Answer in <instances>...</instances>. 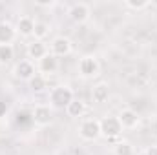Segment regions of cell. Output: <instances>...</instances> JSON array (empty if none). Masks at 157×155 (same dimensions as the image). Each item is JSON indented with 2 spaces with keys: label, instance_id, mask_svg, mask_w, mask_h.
<instances>
[{
  "label": "cell",
  "instance_id": "277c9868",
  "mask_svg": "<svg viewBox=\"0 0 157 155\" xmlns=\"http://www.w3.org/2000/svg\"><path fill=\"white\" fill-rule=\"evenodd\" d=\"M99 70H101V66H99L97 59L91 57V55H86V57H82L78 60V71H80V75L84 78L97 77L99 75Z\"/></svg>",
  "mask_w": 157,
  "mask_h": 155
},
{
  "label": "cell",
  "instance_id": "ac0fdd59",
  "mask_svg": "<svg viewBox=\"0 0 157 155\" xmlns=\"http://www.w3.org/2000/svg\"><path fill=\"white\" fill-rule=\"evenodd\" d=\"M28 84H29V88H31L33 91H42V89L46 88V77H44V75H39V73H35V77L29 78Z\"/></svg>",
  "mask_w": 157,
  "mask_h": 155
},
{
  "label": "cell",
  "instance_id": "52a82bcc",
  "mask_svg": "<svg viewBox=\"0 0 157 155\" xmlns=\"http://www.w3.org/2000/svg\"><path fill=\"white\" fill-rule=\"evenodd\" d=\"M117 119H119V122H121V126H122V130H135L139 126V120H141L139 115H137V112H133L130 108L121 110Z\"/></svg>",
  "mask_w": 157,
  "mask_h": 155
},
{
  "label": "cell",
  "instance_id": "7402d4cb",
  "mask_svg": "<svg viewBox=\"0 0 157 155\" xmlns=\"http://www.w3.org/2000/svg\"><path fill=\"white\" fill-rule=\"evenodd\" d=\"M146 155H157V146H150L146 150Z\"/></svg>",
  "mask_w": 157,
  "mask_h": 155
},
{
  "label": "cell",
  "instance_id": "44dd1931",
  "mask_svg": "<svg viewBox=\"0 0 157 155\" xmlns=\"http://www.w3.org/2000/svg\"><path fill=\"white\" fill-rule=\"evenodd\" d=\"M7 113V106H6V102H0V117H4Z\"/></svg>",
  "mask_w": 157,
  "mask_h": 155
},
{
  "label": "cell",
  "instance_id": "7c38bea8",
  "mask_svg": "<svg viewBox=\"0 0 157 155\" xmlns=\"http://www.w3.org/2000/svg\"><path fill=\"white\" fill-rule=\"evenodd\" d=\"M35 31V20L31 17H20L17 22V33H20L22 37H31Z\"/></svg>",
  "mask_w": 157,
  "mask_h": 155
},
{
  "label": "cell",
  "instance_id": "ffe728a7",
  "mask_svg": "<svg viewBox=\"0 0 157 155\" xmlns=\"http://www.w3.org/2000/svg\"><path fill=\"white\" fill-rule=\"evenodd\" d=\"M124 6L128 9H133V11H141V9H146L150 6V2L148 0H126Z\"/></svg>",
  "mask_w": 157,
  "mask_h": 155
},
{
  "label": "cell",
  "instance_id": "603a6c76",
  "mask_svg": "<svg viewBox=\"0 0 157 155\" xmlns=\"http://www.w3.org/2000/svg\"><path fill=\"white\" fill-rule=\"evenodd\" d=\"M37 6H42V7H46V6H53V2H42V0H39V2H35Z\"/></svg>",
  "mask_w": 157,
  "mask_h": 155
},
{
  "label": "cell",
  "instance_id": "2e32d148",
  "mask_svg": "<svg viewBox=\"0 0 157 155\" xmlns=\"http://www.w3.org/2000/svg\"><path fill=\"white\" fill-rule=\"evenodd\" d=\"M13 55H15V49H13L11 44H0V64L11 62Z\"/></svg>",
  "mask_w": 157,
  "mask_h": 155
},
{
  "label": "cell",
  "instance_id": "8fae6325",
  "mask_svg": "<svg viewBox=\"0 0 157 155\" xmlns=\"http://www.w3.org/2000/svg\"><path fill=\"white\" fill-rule=\"evenodd\" d=\"M39 70L44 73V75H51V73H55V71L59 70V59L53 57L51 53H48L44 59H40L39 60Z\"/></svg>",
  "mask_w": 157,
  "mask_h": 155
},
{
  "label": "cell",
  "instance_id": "8992f818",
  "mask_svg": "<svg viewBox=\"0 0 157 155\" xmlns=\"http://www.w3.org/2000/svg\"><path fill=\"white\" fill-rule=\"evenodd\" d=\"M31 117H33V122H35L37 126H48V124H51V120H53V110H51V106L39 104V106H35Z\"/></svg>",
  "mask_w": 157,
  "mask_h": 155
},
{
  "label": "cell",
  "instance_id": "9a60e30c",
  "mask_svg": "<svg viewBox=\"0 0 157 155\" xmlns=\"http://www.w3.org/2000/svg\"><path fill=\"white\" fill-rule=\"evenodd\" d=\"M66 113L70 117H73V119H78V117H82L86 113V104H84L82 100H78V99H73V100L66 106Z\"/></svg>",
  "mask_w": 157,
  "mask_h": 155
},
{
  "label": "cell",
  "instance_id": "30bf717a",
  "mask_svg": "<svg viewBox=\"0 0 157 155\" xmlns=\"http://www.w3.org/2000/svg\"><path fill=\"white\" fill-rule=\"evenodd\" d=\"M48 53H49V49H48V46L42 40H33L31 44H28V57L33 59V60L44 59Z\"/></svg>",
  "mask_w": 157,
  "mask_h": 155
},
{
  "label": "cell",
  "instance_id": "4fadbf2b",
  "mask_svg": "<svg viewBox=\"0 0 157 155\" xmlns=\"http://www.w3.org/2000/svg\"><path fill=\"white\" fill-rule=\"evenodd\" d=\"M91 97H93V100H95L97 104L106 102V100L110 99V88H108V84L101 82V84L93 86V89H91Z\"/></svg>",
  "mask_w": 157,
  "mask_h": 155
},
{
  "label": "cell",
  "instance_id": "6da1fadb",
  "mask_svg": "<svg viewBox=\"0 0 157 155\" xmlns=\"http://www.w3.org/2000/svg\"><path fill=\"white\" fill-rule=\"evenodd\" d=\"M73 99H75L73 97V89L70 86H64V84L62 86H55L49 91V104L53 108H66Z\"/></svg>",
  "mask_w": 157,
  "mask_h": 155
},
{
  "label": "cell",
  "instance_id": "e0dca14e",
  "mask_svg": "<svg viewBox=\"0 0 157 155\" xmlns=\"http://www.w3.org/2000/svg\"><path fill=\"white\" fill-rule=\"evenodd\" d=\"M113 155H133V146L128 141H121L113 146Z\"/></svg>",
  "mask_w": 157,
  "mask_h": 155
},
{
  "label": "cell",
  "instance_id": "7a4b0ae2",
  "mask_svg": "<svg viewBox=\"0 0 157 155\" xmlns=\"http://www.w3.org/2000/svg\"><path fill=\"white\" fill-rule=\"evenodd\" d=\"M99 124H101V135L110 139V141L117 139L119 135L122 133V126H121L119 119L113 115H104L99 120Z\"/></svg>",
  "mask_w": 157,
  "mask_h": 155
},
{
  "label": "cell",
  "instance_id": "5b68a950",
  "mask_svg": "<svg viewBox=\"0 0 157 155\" xmlns=\"http://www.w3.org/2000/svg\"><path fill=\"white\" fill-rule=\"evenodd\" d=\"M49 49H51V55L53 57H66L71 53V40L66 39V37H55L49 44Z\"/></svg>",
  "mask_w": 157,
  "mask_h": 155
},
{
  "label": "cell",
  "instance_id": "5bb4252c",
  "mask_svg": "<svg viewBox=\"0 0 157 155\" xmlns=\"http://www.w3.org/2000/svg\"><path fill=\"white\" fill-rule=\"evenodd\" d=\"M17 37V28H13L7 22L0 24V44H11Z\"/></svg>",
  "mask_w": 157,
  "mask_h": 155
},
{
  "label": "cell",
  "instance_id": "d6986e66",
  "mask_svg": "<svg viewBox=\"0 0 157 155\" xmlns=\"http://www.w3.org/2000/svg\"><path fill=\"white\" fill-rule=\"evenodd\" d=\"M49 35V26L44 24V22H35V31H33V37L35 40H42Z\"/></svg>",
  "mask_w": 157,
  "mask_h": 155
},
{
  "label": "cell",
  "instance_id": "ba28073f",
  "mask_svg": "<svg viewBox=\"0 0 157 155\" xmlns=\"http://www.w3.org/2000/svg\"><path fill=\"white\" fill-rule=\"evenodd\" d=\"M70 18L77 24H84L90 18V6L84 2H77L70 7Z\"/></svg>",
  "mask_w": 157,
  "mask_h": 155
},
{
  "label": "cell",
  "instance_id": "3957f363",
  "mask_svg": "<svg viewBox=\"0 0 157 155\" xmlns=\"http://www.w3.org/2000/svg\"><path fill=\"white\" fill-rule=\"evenodd\" d=\"M78 135L84 141H97L101 137V124L97 119H84L78 126Z\"/></svg>",
  "mask_w": 157,
  "mask_h": 155
},
{
  "label": "cell",
  "instance_id": "9c48e42d",
  "mask_svg": "<svg viewBox=\"0 0 157 155\" xmlns=\"http://www.w3.org/2000/svg\"><path fill=\"white\" fill-rule=\"evenodd\" d=\"M13 73L20 80H29L31 77H35V66L31 60H20V62H17Z\"/></svg>",
  "mask_w": 157,
  "mask_h": 155
}]
</instances>
